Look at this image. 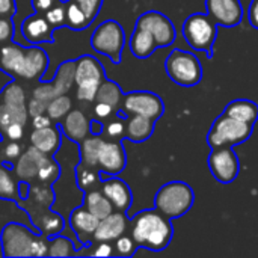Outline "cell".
I'll return each instance as SVG.
<instances>
[{
    "mask_svg": "<svg viewBox=\"0 0 258 258\" xmlns=\"http://www.w3.org/2000/svg\"><path fill=\"white\" fill-rule=\"evenodd\" d=\"M65 24H68L74 30H80L88 27L91 23L88 21V17L83 9L76 2L68 0L65 3Z\"/></svg>",
    "mask_w": 258,
    "mask_h": 258,
    "instance_id": "obj_33",
    "label": "cell"
},
{
    "mask_svg": "<svg viewBox=\"0 0 258 258\" xmlns=\"http://www.w3.org/2000/svg\"><path fill=\"white\" fill-rule=\"evenodd\" d=\"M11 82H14V77H12V74H9L8 71H5L3 68H0V92L11 83Z\"/></svg>",
    "mask_w": 258,
    "mask_h": 258,
    "instance_id": "obj_53",
    "label": "cell"
},
{
    "mask_svg": "<svg viewBox=\"0 0 258 258\" xmlns=\"http://www.w3.org/2000/svg\"><path fill=\"white\" fill-rule=\"evenodd\" d=\"M121 109L125 115H141L157 121L165 113V104L162 98L150 91H135L122 95Z\"/></svg>",
    "mask_w": 258,
    "mask_h": 258,
    "instance_id": "obj_10",
    "label": "cell"
},
{
    "mask_svg": "<svg viewBox=\"0 0 258 258\" xmlns=\"http://www.w3.org/2000/svg\"><path fill=\"white\" fill-rule=\"evenodd\" d=\"M183 36L194 50L204 51L207 57H213V45L218 36V24L207 12H197L189 15L183 23Z\"/></svg>",
    "mask_w": 258,
    "mask_h": 258,
    "instance_id": "obj_5",
    "label": "cell"
},
{
    "mask_svg": "<svg viewBox=\"0 0 258 258\" xmlns=\"http://www.w3.org/2000/svg\"><path fill=\"white\" fill-rule=\"evenodd\" d=\"M154 122L150 118L141 115H128L125 122V138L132 142H145L154 133Z\"/></svg>",
    "mask_w": 258,
    "mask_h": 258,
    "instance_id": "obj_24",
    "label": "cell"
},
{
    "mask_svg": "<svg viewBox=\"0 0 258 258\" xmlns=\"http://www.w3.org/2000/svg\"><path fill=\"white\" fill-rule=\"evenodd\" d=\"M83 206L98 219H103L113 212V206L110 204V201L104 197L103 192H100L97 189L86 192L85 200H83Z\"/></svg>",
    "mask_w": 258,
    "mask_h": 258,
    "instance_id": "obj_28",
    "label": "cell"
},
{
    "mask_svg": "<svg viewBox=\"0 0 258 258\" xmlns=\"http://www.w3.org/2000/svg\"><path fill=\"white\" fill-rule=\"evenodd\" d=\"M59 128L71 142H82L86 136H89V119L80 110H70Z\"/></svg>",
    "mask_w": 258,
    "mask_h": 258,
    "instance_id": "obj_23",
    "label": "cell"
},
{
    "mask_svg": "<svg viewBox=\"0 0 258 258\" xmlns=\"http://www.w3.org/2000/svg\"><path fill=\"white\" fill-rule=\"evenodd\" d=\"M104 133L113 141H121L122 138H125V122L124 121H112L104 127Z\"/></svg>",
    "mask_w": 258,
    "mask_h": 258,
    "instance_id": "obj_40",
    "label": "cell"
},
{
    "mask_svg": "<svg viewBox=\"0 0 258 258\" xmlns=\"http://www.w3.org/2000/svg\"><path fill=\"white\" fill-rule=\"evenodd\" d=\"M2 95H3V104L8 109V112L11 113L12 119L17 121V122L26 124L29 113H27V107L24 104V91H23V88L18 83L11 82L2 91Z\"/></svg>",
    "mask_w": 258,
    "mask_h": 258,
    "instance_id": "obj_21",
    "label": "cell"
},
{
    "mask_svg": "<svg viewBox=\"0 0 258 258\" xmlns=\"http://www.w3.org/2000/svg\"><path fill=\"white\" fill-rule=\"evenodd\" d=\"M47 154L41 153L39 150H36L35 147H30L29 150L24 151V154H21L17 160L14 174L15 177H18L20 181H32L36 180V174L39 166L47 160Z\"/></svg>",
    "mask_w": 258,
    "mask_h": 258,
    "instance_id": "obj_20",
    "label": "cell"
},
{
    "mask_svg": "<svg viewBox=\"0 0 258 258\" xmlns=\"http://www.w3.org/2000/svg\"><path fill=\"white\" fill-rule=\"evenodd\" d=\"M195 203L194 189L184 181H169L163 184L154 197V209L168 219L186 215Z\"/></svg>",
    "mask_w": 258,
    "mask_h": 258,
    "instance_id": "obj_4",
    "label": "cell"
},
{
    "mask_svg": "<svg viewBox=\"0 0 258 258\" xmlns=\"http://www.w3.org/2000/svg\"><path fill=\"white\" fill-rule=\"evenodd\" d=\"M3 154H5V159H6V160H17V159L21 156V147L17 144V141H11V142L5 147Z\"/></svg>",
    "mask_w": 258,
    "mask_h": 258,
    "instance_id": "obj_45",
    "label": "cell"
},
{
    "mask_svg": "<svg viewBox=\"0 0 258 258\" xmlns=\"http://www.w3.org/2000/svg\"><path fill=\"white\" fill-rule=\"evenodd\" d=\"M207 14L218 26L236 27L243 18V6L240 0H206Z\"/></svg>",
    "mask_w": 258,
    "mask_h": 258,
    "instance_id": "obj_15",
    "label": "cell"
},
{
    "mask_svg": "<svg viewBox=\"0 0 258 258\" xmlns=\"http://www.w3.org/2000/svg\"><path fill=\"white\" fill-rule=\"evenodd\" d=\"M70 227L79 237L82 245H89L94 242V233L98 227L100 219L95 218L85 206H77L70 213Z\"/></svg>",
    "mask_w": 258,
    "mask_h": 258,
    "instance_id": "obj_16",
    "label": "cell"
},
{
    "mask_svg": "<svg viewBox=\"0 0 258 258\" xmlns=\"http://www.w3.org/2000/svg\"><path fill=\"white\" fill-rule=\"evenodd\" d=\"M47 110V103L45 101H42V100H39V98H32L30 101H29V106H27V113L33 118V116H36V115H41V113H44Z\"/></svg>",
    "mask_w": 258,
    "mask_h": 258,
    "instance_id": "obj_44",
    "label": "cell"
},
{
    "mask_svg": "<svg viewBox=\"0 0 258 258\" xmlns=\"http://www.w3.org/2000/svg\"><path fill=\"white\" fill-rule=\"evenodd\" d=\"M248 20H249V24L258 30V0H251L249 9H248Z\"/></svg>",
    "mask_w": 258,
    "mask_h": 258,
    "instance_id": "obj_48",
    "label": "cell"
},
{
    "mask_svg": "<svg viewBox=\"0 0 258 258\" xmlns=\"http://www.w3.org/2000/svg\"><path fill=\"white\" fill-rule=\"evenodd\" d=\"M76 180H77V184L82 190L88 192V190H92L95 189L101 178H100V169L97 168H92V166H88L85 163H79L76 166Z\"/></svg>",
    "mask_w": 258,
    "mask_h": 258,
    "instance_id": "obj_31",
    "label": "cell"
},
{
    "mask_svg": "<svg viewBox=\"0 0 258 258\" xmlns=\"http://www.w3.org/2000/svg\"><path fill=\"white\" fill-rule=\"evenodd\" d=\"M104 132V125L97 121V119H92L89 121V135H94V136H101Z\"/></svg>",
    "mask_w": 258,
    "mask_h": 258,
    "instance_id": "obj_52",
    "label": "cell"
},
{
    "mask_svg": "<svg viewBox=\"0 0 258 258\" xmlns=\"http://www.w3.org/2000/svg\"><path fill=\"white\" fill-rule=\"evenodd\" d=\"M207 165L215 180L222 184L234 181L240 172V160L233 147L212 148L207 157Z\"/></svg>",
    "mask_w": 258,
    "mask_h": 258,
    "instance_id": "obj_11",
    "label": "cell"
},
{
    "mask_svg": "<svg viewBox=\"0 0 258 258\" xmlns=\"http://www.w3.org/2000/svg\"><path fill=\"white\" fill-rule=\"evenodd\" d=\"M125 44V33L122 26L115 20H106L103 21L92 33L91 36V45L92 48L107 56L113 63L121 62L122 48Z\"/></svg>",
    "mask_w": 258,
    "mask_h": 258,
    "instance_id": "obj_9",
    "label": "cell"
},
{
    "mask_svg": "<svg viewBox=\"0 0 258 258\" xmlns=\"http://www.w3.org/2000/svg\"><path fill=\"white\" fill-rule=\"evenodd\" d=\"M101 192L110 201V204L113 206V210L127 212L133 203V195H132L130 187L127 186L125 181L116 178L115 175L101 181Z\"/></svg>",
    "mask_w": 258,
    "mask_h": 258,
    "instance_id": "obj_18",
    "label": "cell"
},
{
    "mask_svg": "<svg viewBox=\"0 0 258 258\" xmlns=\"http://www.w3.org/2000/svg\"><path fill=\"white\" fill-rule=\"evenodd\" d=\"M30 144L47 156H54L62 144V132L59 127L48 125L44 128H33L30 135Z\"/></svg>",
    "mask_w": 258,
    "mask_h": 258,
    "instance_id": "obj_22",
    "label": "cell"
},
{
    "mask_svg": "<svg viewBox=\"0 0 258 258\" xmlns=\"http://www.w3.org/2000/svg\"><path fill=\"white\" fill-rule=\"evenodd\" d=\"M222 113H225L237 121L254 125L258 119V104L251 100H243V98L233 100L227 104V107L224 109Z\"/></svg>",
    "mask_w": 258,
    "mask_h": 258,
    "instance_id": "obj_26",
    "label": "cell"
},
{
    "mask_svg": "<svg viewBox=\"0 0 258 258\" xmlns=\"http://www.w3.org/2000/svg\"><path fill=\"white\" fill-rule=\"evenodd\" d=\"M48 125H51V118L48 115H45V113L36 115L32 119V127L33 128H44V127H48Z\"/></svg>",
    "mask_w": 258,
    "mask_h": 258,
    "instance_id": "obj_49",
    "label": "cell"
},
{
    "mask_svg": "<svg viewBox=\"0 0 258 258\" xmlns=\"http://www.w3.org/2000/svg\"><path fill=\"white\" fill-rule=\"evenodd\" d=\"M48 62L45 51L36 45L21 47L18 44L8 42L0 50V68L21 79H42Z\"/></svg>",
    "mask_w": 258,
    "mask_h": 258,
    "instance_id": "obj_2",
    "label": "cell"
},
{
    "mask_svg": "<svg viewBox=\"0 0 258 258\" xmlns=\"http://www.w3.org/2000/svg\"><path fill=\"white\" fill-rule=\"evenodd\" d=\"M59 0H33V8L36 12H47L51 6H54Z\"/></svg>",
    "mask_w": 258,
    "mask_h": 258,
    "instance_id": "obj_51",
    "label": "cell"
},
{
    "mask_svg": "<svg viewBox=\"0 0 258 258\" xmlns=\"http://www.w3.org/2000/svg\"><path fill=\"white\" fill-rule=\"evenodd\" d=\"M136 26L147 30L154 38L157 47H169L177 39V30L172 21L159 11L144 12L138 18Z\"/></svg>",
    "mask_w": 258,
    "mask_h": 258,
    "instance_id": "obj_12",
    "label": "cell"
},
{
    "mask_svg": "<svg viewBox=\"0 0 258 258\" xmlns=\"http://www.w3.org/2000/svg\"><path fill=\"white\" fill-rule=\"evenodd\" d=\"M174 236L171 219L163 216L159 210L139 212L132 219V237L138 248L150 251H163L169 246Z\"/></svg>",
    "mask_w": 258,
    "mask_h": 258,
    "instance_id": "obj_1",
    "label": "cell"
},
{
    "mask_svg": "<svg viewBox=\"0 0 258 258\" xmlns=\"http://www.w3.org/2000/svg\"><path fill=\"white\" fill-rule=\"evenodd\" d=\"M3 135L9 139V141H20L24 135V124L21 122H11L5 130H3Z\"/></svg>",
    "mask_w": 258,
    "mask_h": 258,
    "instance_id": "obj_43",
    "label": "cell"
},
{
    "mask_svg": "<svg viewBox=\"0 0 258 258\" xmlns=\"http://www.w3.org/2000/svg\"><path fill=\"white\" fill-rule=\"evenodd\" d=\"M156 48H159V47H157L154 38L147 30L136 26L135 32H133V35L130 38V50H132V53L139 59H147L156 51Z\"/></svg>",
    "mask_w": 258,
    "mask_h": 258,
    "instance_id": "obj_27",
    "label": "cell"
},
{
    "mask_svg": "<svg viewBox=\"0 0 258 258\" xmlns=\"http://www.w3.org/2000/svg\"><path fill=\"white\" fill-rule=\"evenodd\" d=\"M21 35L29 44L33 45L42 42H53V26L48 23L45 15L36 12L29 15L21 23Z\"/></svg>",
    "mask_w": 258,
    "mask_h": 258,
    "instance_id": "obj_17",
    "label": "cell"
},
{
    "mask_svg": "<svg viewBox=\"0 0 258 258\" xmlns=\"http://www.w3.org/2000/svg\"><path fill=\"white\" fill-rule=\"evenodd\" d=\"M89 246L92 248L88 254L92 257H112L113 252V246H110L109 242H97L94 245L89 243Z\"/></svg>",
    "mask_w": 258,
    "mask_h": 258,
    "instance_id": "obj_42",
    "label": "cell"
},
{
    "mask_svg": "<svg viewBox=\"0 0 258 258\" xmlns=\"http://www.w3.org/2000/svg\"><path fill=\"white\" fill-rule=\"evenodd\" d=\"M128 219L125 212H112L109 216L100 219L98 227L94 233V242H112L122 236L127 230Z\"/></svg>",
    "mask_w": 258,
    "mask_h": 258,
    "instance_id": "obj_19",
    "label": "cell"
},
{
    "mask_svg": "<svg viewBox=\"0 0 258 258\" xmlns=\"http://www.w3.org/2000/svg\"><path fill=\"white\" fill-rule=\"evenodd\" d=\"M254 132V125L237 121L225 113L218 116L207 133V145L210 148L236 147L246 142Z\"/></svg>",
    "mask_w": 258,
    "mask_h": 258,
    "instance_id": "obj_6",
    "label": "cell"
},
{
    "mask_svg": "<svg viewBox=\"0 0 258 258\" xmlns=\"http://www.w3.org/2000/svg\"><path fill=\"white\" fill-rule=\"evenodd\" d=\"M104 79V68L95 57L82 56L74 60V83L77 85L76 95L80 101H94L98 86Z\"/></svg>",
    "mask_w": 258,
    "mask_h": 258,
    "instance_id": "obj_8",
    "label": "cell"
},
{
    "mask_svg": "<svg viewBox=\"0 0 258 258\" xmlns=\"http://www.w3.org/2000/svg\"><path fill=\"white\" fill-rule=\"evenodd\" d=\"M15 14V0H0V17H12Z\"/></svg>",
    "mask_w": 258,
    "mask_h": 258,
    "instance_id": "obj_47",
    "label": "cell"
},
{
    "mask_svg": "<svg viewBox=\"0 0 258 258\" xmlns=\"http://www.w3.org/2000/svg\"><path fill=\"white\" fill-rule=\"evenodd\" d=\"M136 242L133 240L132 236H119L116 239V243H115V249H116V254L121 255V257H130L136 252Z\"/></svg>",
    "mask_w": 258,
    "mask_h": 258,
    "instance_id": "obj_37",
    "label": "cell"
},
{
    "mask_svg": "<svg viewBox=\"0 0 258 258\" xmlns=\"http://www.w3.org/2000/svg\"><path fill=\"white\" fill-rule=\"evenodd\" d=\"M32 221L36 227V231L41 233L47 239L57 236L65 227V219L54 210L53 212L44 210L38 213L36 216H32Z\"/></svg>",
    "mask_w": 258,
    "mask_h": 258,
    "instance_id": "obj_25",
    "label": "cell"
},
{
    "mask_svg": "<svg viewBox=\"0 0 258 258\" xmlns=\"http://www.w3.org/2000/svg\"><path fill=\"white\" fill-rule=\"evenodd\" d=\"M113 110H115V109H113L112 106H109V104H106V103H101V101H97V104H95V107H94L95 116L100 118V119L109 118V116L113 113Z\"/></svg>",
    "mask_w": 258,
    "mask_h": 258,
    "instance_id": "obj_46",
    "label": "cell"
},
{
    "mask_svg": "<svg viewBox=\"0 0 258 258\" xmlns=\"http://www.w3.org/2000/svg\"><path fill=\"white\" fill-rule=\"evenodd\" d=\"M59 174H60V165L57 162H54V159L51 156H48L47 160L39 166L38 174H36V180L39 184L51 186L57 180Z\"/></svg>",
    "mask_w": 258,
    "mask_h": 258,
    "instance_id": "obj_35",
    "label": "cell"
},
{
    "mask_svg": "<svg viewBox=\"0 0 258 258\" xmlns=\"http://www.w3.org/2000/svg\"><path fill=\"white\" fill-rule=\"evenodd\" d=\"M74 83V60H67L62 65H59L53 83L50 85H41L33 89V97L39 98L45 103L53 100L57 95L67 94Z\"/></svg>",
    "mask_w": 258,
    "mask_h": 258,
    "instance_id": "obj_14",
    "label": "cell"
},
{
    "mask_svg": "<svg viewBox=\"0 0 258 258\" xmlns=\"http://www.w3.org/2000/svg\"><path fill=\"white\" fill-rule=\"evenodd\" d=\"M95 100L97 101H101V103H106V104L112 106L116 110L119 107L121 101H122V91H121V88H119L118 83L104 79L101 82V85L98 86Z\"/></svg>",
    "mask_w": 258,
    "mask_h": 258,
    "instance_id": "obj_30",
    "label": "cell"
},
{
    "mask_svg": "<svg viewBox=\"0 0 258 258\" xmlns=\"http://www.w3.org/2000/svg\"><path fill=\"white\" fill-rule=\"evenodd\" d=\"M165 70L174 83L184 88L195 86L203 80V65L200 59L194 53L181 48H174L168 54Z\"/></svg>",
    "mask_w": 258,
    "mask_h": 258,
    "instance_id": "obj_7",
    "label": "cell"
},
{
    "mask_svg": "<svg viewBox=\"0 0 258 258\" xmlns=\"http://www.w3.org/2000/svg\"><path fill=\"white\" fill-rule=\"evenodd\" d=\"M73 2H76L83 9L89 23L94 21V18L97 17V14L101 9V5H103V0H73Z\"/></svg>",
    "mask_w": 258,
    "mask_h": 258,
    "instance_id": "obj_39",
    "label": "cell"
},
{
    "mask_svg": "<svg viewBox=\"0 0 258 258\" xmlns=\"http://www.w3.org/2000/svg\"><path fill=\"white\" fill-rule=\"evenodd\" d=\"M103 142V138L100 136H86L82 142H80V162L88 165V166H92V168H97V154H98V150H100V145Z\"/></svg>",
    "mask_w": 258,
    "mask_h": 258,
    "instance_id": "obj_32",
    "label": "cell"
},
{
    "mask_svg": "<svg viewBox=\"0 0 258 258\" xmlns=\"http://www.w3.org/2000/svg\"><path fill=\"white\" fill-rule=\"evenodd\" d=\"M11 122H14V119H12L11 113L8 112V109L5 107V104L2 103V104H0V132L3 133V130H5Z\"/></svg>",
    "mask_w": 258,
    "mask_h": 258,
    "instance_id": "obj_50",
    "label": "cell"
},
{
    "mask_svg": "<svg viewBox=\"0 0 258 258\" xmlns=\"http://www.w3.org/2000/svg\"><path fill=\"white\" fill-rule=\"evenodd\" d=\"M0 198L21 201L20 195V183L15 175L6 168V165H0Z\"/></svg>",
    "mask_w": 258,
    "mask_h": 258,
    "instance_id": "obj_29",
    "label": "cell"
},
{
    "mask_svg": "<svg viewBox=\"0 0 258 258\" xmlns=\"http://www.w3.org/2000/svg\"><path fill=\"white\" fill-rule=\"evenodd\" d=\"M77 246L63 236H53L48 240V254L50 257H71L76 254Z\"/></svg>",
    "mask_w": 258,
    "mask_h": 258,
    "instance_id": "obj_34",
    "label": "cell"
},
{
    "mask_svg": "<svg viewBox=\"0 0 258 258\" xmlns=\"http://www.w3.org/2000/svg\"><path fill=\"white\" fill-rule=\"evenodd\" d=\"M71 98L63 95H57L53 100H50L47 103V115L53 119V121H60L62 118H65V115L71 110Z\"/></svg>",
    "mask_w": 258,
    "mask_h": 258,
    "instance_id": "obj_36",
    "label": "cell"
},
{
    "mask_svg": "<svg viewBox=\"0 0 258 258\" xmlns=\"http://www.w3.org/2000/svg\"><path fill=\"white\" fill-rule=\"evenodd\" d=\"M125 165H127V156L122 144L113 139L112 141L103 139L97 154V169L112 177L121 174Z\"/></svg>",
    "mask_w": 258,
    "mask_h": 258,
    "instance_id": "obj_13",
    "label": "cell"
},
{
    "mask_svg": "<svg viewBox=\"0 0 258 258\" xmlns=\"http://www.w3.org/2000/svg\"><path fill=\"white\" fill-rule=\"evenodd\" d=\"M14 36V21L11 17H0V42H9Z\"/></svg>",
    "mask_w": 258,
    "mask_h": 258,
    "instance_id": "obj_41",
    "label": "cell"
},
{
    "mask_svg": "<svg viewBox=\"0 0 258 258\" xmlns=\"http://www.w3.org/2000/svg\"><path fill=\"white\" fill-rule=\"evenodd\" d=\"M2 139H3V133L0 132V142H2Z\"/></svg>",
    "mask_w": 258,
    "mask_h": 258,
    "instance_id": "obj_54",
    "label": "cell"
},
{
    "mask_svg": "<svg viewBox=\"0 0 258 258\" xmlns=\"http://www.w3.org/2000/svg\"><path fill=\"white\" fill-rule=\"evenodd\" d=\"M2 252L5 257H44L48 254V240L23 224L9 222L2 230Z\"/></svg>",
    "mask_w": 258,
    "mask_h": 258,
    "instance_id": "obj_3",
    "label": "cell"
},
{
    "mask_svg": "<svg viewBox=\"0 0 258 258\" xmlns=\"http://www.w3.org/2000/svg\"><path fill=\"white\" fill-rule=\"evenodd\" d=\"M45 18L48 23L56 27V26H63L65 24V3H56L45 12Z\"/></svg>",
    "mask_w": 258,
    "mask_h": 258,
    "instance_id": "obj_38",
    "label": "cell"
}]
</instances>
